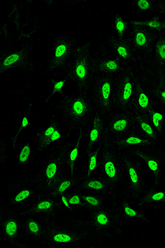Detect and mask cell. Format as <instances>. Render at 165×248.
Segmentation results:
<instances>
[{
	"label": "cell",
	"instance_id": "obj_2",
	"mask_svg": "<svg viewBox=\"0 0 165 248\" xmlns=\"http://www.w3.org/2000/svg\"><path fill=\"white\" fill-rule=\"evenodd\" d=\"M66 142V139L63 140L52 148L34 175L35 189L39 196L50 193L56 183L68 171Z\"/></svg>",
	"mask_w": 165,
	"mask_h": 248
},
{
	"label": "cell",
	"instance_id": "obj_20",
	"mask_svg": "<svg viewBox=\"0 0 165 248\" xmlns=\"http://www.w3.org/2000/svg\"><path fill=\"white\" fill-rule=\"evenodd\" d=\"M118 208L120 217L125 221L129 219L147 221L146 214L140 208H135L130 199L124 198L123 201L119 204Z\"/></svg>",
	"mask_w": 165,
	"mask_h": 248
},
{
	"label": "cell",
	"instance_id": "obj_19",
	"mask_svg": "<svg viewBox=\"0 0 165 248\" xmlns=\"http://www.w3.org/2000/svg\"><path fill=\"white\" fill-rule=\"evenodd\" d=\"M60 126V124L53 121L38 132L35 138V149L38 153H44L49 149V142L51 136Z\"/></svg>",
	"mask_w": 165,
	"mask_h": 248
},
{
	"label": "cell",
	"instance_id": "obj_43",
	"mask_svg": "<svg viewBox=\"0 0 165 248\" xmlns=\"http://www.w3.org/2000/svg\"><path fill=\"white\" fill-rule=\"evenodd\" d=\"M163 97H165V93H163Z\"/></svg>",
	"mask_w": 165,
	"mask_h": 248
},
{
	"label": "cell",
	"instance_id": "obj_12",
	"mask_svg": "<svg viewBox=\"0 0 165 248\" xmlns=\"http://www.w3.org/2000/svg\"><path fill=\"white\" fill-rule=\"evenodd\" d=\"M108 134L112 140L135 133L136 119L130 114L116 115L105 121Z\"/></svg>",
	"mask_w": 165,
	"mask_h": 248
},
{
	"label": "cell",
	"instance_id": "obj_38",
	"mask_svg": "<svg viewBox=\"0 0 165 248\" xmlns=\"http://www.w3.org/2000/svg\"><path fill=\"white\" fill-rule=\"evenodd\" d=\"M138 5L141 10H146L150 8V4L147 1H139L138 2Z\"/></svg>",
	"mask_w": 165,
	"mask_h": 248
},
{
	"label": "cell",
	"instance_id": "obj_6",
	"mask_svg": "<svg viewBox=\"0 0 165 248\" xmlns=\"http://www.w3.org/2000/svg\"><path fill=\"white\" fill-rule=\"evenodd\" d=\"M23 206H8L1 204L0 210V236L3 242L15 246L18 239L20 221Z\"/></svg>",
	"mask_w": 165,
	"mask_h": 248
},
{
	"label": "cell",
	"instance_id": "obj_15",
	"mask_svg": "<svg viewBox=\"0 0 165 248\" xmlns=\"http://www.w3.org/2000/svg\"><path fill=\"white\" fill-rule=\"evenodd\" d=\"M136 202V207L140 209L147 205L165 203V188L155 185L146 187Z\"/></svg>",
	"mask_w": 165,
	"mask_h": 248
},
{
	"label": "cell",
	"instance_id": "obj_23",
	"mask_svg": "<svg viewBox=\"0 0 165 248\" xmlns=\"http://www.w3.org/2000/svg\"><path fill=\"white\" fill-rule=\"evenodd\" d=\"M136 124H138L139 133L144 137L156 143L159 135L156 133L150 120L143 117L136 119Z\"/></svg>",
	"mask_w": 165,
	"mask_h": 248
},
{
	"label": "cell",
	"instance_id": "obj_37",
	"mask_svg": "<svg viewBox=\"0 0 165 248\" xmlns=\"http://www.w3.org/2000/svg\"><path fill=\"white\" fill-rule=\"evenodd\" d=\"M118 52L120 57L126 58L128 57V51L125 47L120 46L118 48Z\"/></svg>",
	"mask_w": 165,
	"mask_h": 248
},
{
	"label": "cell",
	"instance_id": "obj_32",
	"mask_svg": "<svg viewBox=\"0 0 165 248\" xmlns=\"http://www.w3.org/2000/svg\"><path fill=\"white\" fill-rule=\"evenodd\" d=\"M20 59L19 54H14L7 57L3 62L2 66L3 67H9L14 64L17 62Z\"/></svg>",
	"mask_w": 165,
	"mask_h": 248
},
{
	"label": "cell",
	"instance_id": "obj_14",
	"mask_svg": "<svg viewBox=\"0 0 165 248\" xmlns=\"http://www.w3.org/2000/svg\"><path fill=\"white\" fill-rule=\"evenodd\" d=\"M86 133L83 131L79 132L77 137L74 142L68 143L65 146L66 155L68 172L70 174L75 173L76 166H78L82 157V149L81 142Z\"/></svg>",
	"mask_w": 165,
	"mask_h": 248
},
{
	"label": "cell",
	"instance_id": "obj_16",
	"mask_svg": "<svg viewBox=\"0 0 165 248\" xmlns=\"http://www.w3.org/2000/svg\"><path fill=\"white\" fill-rule=\"evenodd\" d=\"M74 187L75 189L82 192H90L104 195H107V194L105 183L99 175L98 177L81 175Z\"/></svg>",
	"mask_w": 165,
	"mask_h": 248
},
{
	"label": "cell",
	"instance_id": "obj_41",
	"mask_svg": "<svg viewBox=\"0 0 165 248\" xmlns=\"http://www.w3.org/2000/svg\"><path fill=\"white\" fill-rule=\"evenodd\" d=\"M64 85V83L63 81H60L57 83H56L54 86V91L55 92H58L61 90Z\"/></svg>",
	"mask_w": 165,
	"mask_h": 248
},
{
	"label": "cell",
	"instance_id": "obj_22",
	"mask_svg": "<svg viewBox=\"0 0 165 248\" xmlns=\"http://www.w3.org/2000/svg\"><path fill=\"white\" fill-rule=\"evenodd\" d=\"M107 195L90 192H83L82 199L84 207L90 210L98 209L106 206Z\"/></svg>",
	"mask_w": 165,
	"mask_h": 248
},
{
	"label": "cell",
	"instance_id": "obj_3",
	"mask_svg": "<svg viewBox=\"0 0 165 248\" xmlns=\"http://www.w3.org/2000/svg\"><path fill=\"white\" fill-rule=\"evenodd\" d=\"M98 171L107 188L108 197L115 201L119 188L123 181V153L108 148L100 152Z\"/></svg>",
	"mask_w": 165,
	"mask_h": 248
},
{
	"label": "cell",
	"instance_id": "obj_29",
	"mask_svg": "<svg viewBox=\"0 0 165 248\" xmlns=\"http://www.w3.org/2000/svg\"><path fill=\"white\" fill-rule=\"evenodd\" d=\"M88 69L85 63L83 62L76 64L75 68V76L77 81L80 83L87 81L88 78Z\"/></svg>",
	"mask_w": 165,
	"mask_h": 248
},
{
	"label": "cell",
	"instance_id": "obj_24",
	"mask_svg": "<svg viewBox=\"0 0 165 248\" xmlns=\"http://www.w3.org/2000/svg\"><path fill=\"white\" fill-rule=\"evenodd\" d=\"M109 78L103 79V82L100 85L99 90V95L100 98L101 99L102 106L104 108H109L111 102L110 100L112 98V83L110 81Z\"/></svg>",
	"mask_w": 165,
	"mask_h": 248
},
{
	"label": "cell",
	"instance_id": "obj_28",
	"mask_svg": "<svg viewBox=\"0 0 165 248\" xmlns=\"http://www.w3.org/2000/svg\"><path fill=\"white\" fill-rule=\"evenodd\" d=\"M30 125L29 119L25 116L22 119L21 123H19V125L16 128V129L14 132L13 135L11 138V146L12 149L14 150L15 147H17L18 145V141L19 138L23 134L24 132L27 129Z\"/></svg>",
	"mask_w": 165,
	"mask_h": 248
},
{
	"label": "cell",
	"instance_id": "obj_27",
	"mask_svg": "<svg viewBox=\"0 0 165 248\" xmlns=\"http://www.w3.org/2000/svg\"><path fill=\"white\" fill-rule=\"evenodd\" d=\"M83 192L78 189L73 191L67 192L66 197L70 205L75 212L78 211L82 207H84L82 199Z\"/></svg>",
	"mask_w": 165,
	"mask_h": 248
},
{
	"label": "cell",
	"instance_id": "obj_40",
	"mask_svg": "<svg viewBox=\"0 0 165 248\" xmlns=\"http://www.w3.org/2000/svg\"><path fill=\"white\" fill-rule=\"evenodd\" d=\"M124 23L122 20H118L116 23V29L120 33H122L124 30Z\"/></svg>",
	"mask_w": 165,
	"mask_h": 248
},
{
	"label": "cell",
	"instance_id": "obj_4",
	"mask_svg": "<svg viewBox=\"0 0 165 248\" xmlns=\"http://www.w3.org/2000/svg\"><path fill=\"white\" fill-rule=\"evenodd\" d=\"M85 220L90 231L98 241L104 238H115L120 233L125 221L120 217L118 208L115 205L90 210Z\"/></svg>",
	"mask_w": 165,
	"mask_h": 248
},
{
	"label": "cell",
	"instance_id": "obj_39",
	"mask_svg": "<svg viewBox=\"0 0 165 248\" xmlns=\"http://www.w3.org/2000/svg\"><path fill=\"white\" fill-rule=\"evenodd\" d=\"M158 53L161 58L165 59V43H163L159 45L158 47Z\"/></svg>",
	"mask_w": 165,
	"mask_h": 248
},
{
	"label": "cell",
	"instance_id": "obj_9",
	"mask_svg": "<svg viewBox=\"0 0 165 248\" xmlns=\"http://www.w3.org/2000/svg\"><path fill=\"white\" fill-rule=\"evenodd\" d=\"M51 215H43L42 217L22 215L18 238H25L26 241H32L33 242L37 241L41 237L44 227Z\"/></svg>",
	"mask_w": 165,
	"mask_h": 248
},
{
	"label": "cell",
	"instance_id": "obj_17",
	"mask_svg": "<svg viewBox=\"0 0 165 248\" xmlns=\"http://www.w3.org/2000/svg\"><path fill=\"white\" fill-rule=\"evenodd\" d=\"M15 161L19 166L30 168L34 165L37 160V151L27 141L19 143L16 147Z\"/></svg>",
	"mask_w": 165,
	"mask_h": 248
},
{
	"label": "cell",
	"instance_id": "obj_13",
	"mask_svg": "<svg viewBox=\"0 0 165 248\" xmlns=\"http://www.w3.org/2000/svg\"><path fill=\"white\" fill-rule=\"evenodd\" d=\"M57 198L49 193L40 195L33 202L22 209L23 215L39 216L58 214Z\"/></svg>",
	"mask_w": 165,
	"mask_h": 248
},
{
	"label": "cell",
	"instance_id": "obj_36",
	"mask_svg": "<svg viewBox=\"0 0 165 248\" xmlns=\"http://www.w3.org/2000/svg\"><path fill=\"white\" fill-rule=\"evenodd\" d=\"M67 50V47L64 45H60L56 48L55 51V57L56 58H59L62 57V56L65 54Z\"/></svg>",
	"mask_w": 165,
	"mask_h": 248
},
{
	"label": "cell",
	"instance_id": "obj_7",
	"mask_svg": "<svg viewBox=\"0 0 165 248\" xmlns=\"http://www.w3.org/2000/svg\"><path fill=\"white\" fill-rule=\"evenodd\" d=\"M150 174L152 185H160L165 172V151L156 145L148 147L135 155Z\"/></svg>",
	"mask_w": 165,
	"mask_h": 248
},
{
	"label": "cell",
	"instance_id": "obj_26",
	"mask_svg": "<svg viewBox=\"0 0 165 248\" xmlns=\"http://www.w3.org/2000/svg\"><path fill=\"white\" fill-rule=\"evenodd\" d=\"M101 151V149L97 148V149L90 150L86 154L87 160L85 175L87 177L94 175L98 171V158L100 152Z\"/></svg>",
	"mask_w": 165,
	"mask_h": 248
},
{
	"label": "cell",
	"instance_id": "obj_21",
	"mask_svg": "<svg viewBox=\"0 0 165 248\" xmlns=\"http://www.w3.org/2000/svg\"><path fill=\"white\" fill-rule=\"evenodd\" d=\"M80 176L81 175H78L76 173L64 175L56 183L49 194L54 197L58 198L60 195L67 193L70 188L75 187L78 183Z\"/></svg>",
	"mask_w": 165,
	"mask_h": 248
},
{
	"label": "cell",
	"instance_id": "obj_18",
	"mask_svg": "<svg viewBox=\"0 0 165 248\" xmlns=\"http://www.w3.org/2000/svg\"><path fill=\"white\" fill-rule=\"evenodd\" d=\"M38 192L35 188L32 189L30 187H25L15 192L13 196L8 198L2 204L8 206L24 205L38 198Z\"/></svg>",
	"mask_w": 165,
	"mask_h": 248
},
{
	"label": "cell",
	"instance_id": "obj_31",
	"mask_svg": "<svg viewBox=\"0 0 165 248\" xmlns=\"http://www.w3.org/2000/svg\"><path fill=\"white\" fill-rule=\"evenodd\" d=\"M8 149H9V143L7 140L5 139H2L1 142H0V162H1V166H3L7 159L6 154L7 153Z\"/></svg>",
	"mask_w": 165,
	"mask_h": 248
},
{
	"label": "cell",
	"instance_id": "obj_35",
	"mask_svg": "<svg viewBox=\"0 0 165 248\" xmlns=\"http://www.w3.org/2000/svg\"><path fill=\"white\" fill-rule=\"evenodd\" d=\"M104 67L108 71L115 72L118 70L119 65L116 62L110 61L105 63Z\"/></svg>",
	"mask_w": 165,
	"mask_h": 248
},
{
	"label": "cell",
	"instance_id": "obj_10",
	"mask_svg": "<svg viewBox=\"0 0 165 248\" xmlns=\"http://www.w3.org/2000/svg\"><path fill=\"white\" fill-rule=\"evenodd\" d=\"M154 145H156V143L144 137L137 131L112 140L108 148L135 155L138 152Z\"/></svg>",
	"mask_w": 165,
	"mask_h": 248
},
{
	"label": "cell",
	"instance_id": "obj_5",
	"mask_svg": "<svg viewBox=\"0 0 165 248\" xmlns=\"http://www.w3.org/2000/svg\"><path fill=\"white\" fill-rule=\"evenodd\" d=\"M124 198L136 202L147 187L146 168L140 160L134 155L123 152Z\"/></svg>",
	"mask_w": 165,
	"mask_h": 248
},
{
	"label": "cell",
	"instance_id": "obj_33",
	"mask_svg": "<svg viewBox=\"0 0 165 248\" xmlns=\"http://www.w3.org/2000/svg\"><path fill=\"white\" fill-rule=\"evenodd\" d=\"M138 105L142 109H146L149 106V98L143 93H139L138 98Z\"/></svg>",
	"mask_w": 165,
	"mask_h": 248
},
{
	"label": "cell",
	"instance_id": "obj_1",
	"mask_svg": "<svg viewBox=\"0 0 165 248\" xmlns=\"http://www.w3.org/2000/svg\"><path fill=\"white\" fill-rule=\"evenodd\" d=\"M98 240L88 228L85 218L70 215L58 218L51 215L43 232L32 247L38 248H80L90 246Z\"/></svg>",
	"mask_w": 165,
	"mask_h": 248
},
{
	"label": "cell",
	"instance_id": "obj_30",
	"mask_svg": "<svg viewBox=\"0 0 165 248\" xmlns=\"http://www.w3.org/2000/svg\"><path fill=\"white\" fill-rule=\"evenodd\" d=\"M66 193L60 195L57 198V209L59 211H65L68 214H71L74 213V211L68 201Z\"/></svg>",
	"mask_w": 165,
	"mask_h": 248
},
{
	"label": "cell",
	"instance_id": "obj_25",
	"mask_svg": "<svg viewBox=\"0 0 165 248\" xmlns=\"http://www.w3.org/2000/svg\"><path fill=\"white\" fill-rule=\"evenodd\" d=\"M122 89L120 88L119 95V104L122 107H126L130 103L134 89V83L130 77L124 78Z\"/></svg>",
	"mask_w": 165,
	"mask_h": 248
},
{
	"label": "cell",
	"instance_id": "obj_11",
	"mask_svg": "<svg viewBox=\"0 0 165 248\" xmlns=\"http://www.w3.org/2000/svg\"><path fill=\"white\" fill-rule=\"evenodd\" d=\"M86 137V154L90 150L107 149L112 140L108 134L105 123L99 118H95L92 126Z\"/></svg>",
	"mask_w": 165,
	"mask_h": 248
},
{
	"label": "cell",
	"instance_id": "obj_8",
	"mask_svg": "<svg viewBox=\"0 0 165 248\" xmlns=\"http://www.w3.org/2000/svg\"><path fill=\"white\" fill-rule=\"evenodd\" d=\"M69 107L70 115L67 117V129L70 136L74 131H82L90 121V111L87 102L79 97L72 99Z\"/></svg>",
	"mask_w": 165,
	"mask_h": 248
},
{
	"label": "cell",
	"instance_id": "obj_42",
	"mask_svg": "<svg viewBox=\"0 0 165 248\" xmlns=\"http://www.w3.org/2000/svg\"><path fill=\"white\" fill-rule=\"evenodd\" d=\"M148 25L152 28H159L160 27V23L156 21H152L148 23Z\"/></svg>",
	"mask_w": 165,
	"mask_h": 248
},
{
	"label": "cell",
	"instance_id": "obj_34",
	"mask_svg": "<svg viewBox=\"0 0 165 248\" xmlns=\"http://www.w3.org/2000/svg\"><path fill=\"white\" fill-rule=\"evenodd\" d=\"M135 42L139 46L146 45L147 42L146 35L142 31H139L135 35Z\"/></svg>",
	"mask_w": 165,
	"mask_h": 248
}]
</instances>
